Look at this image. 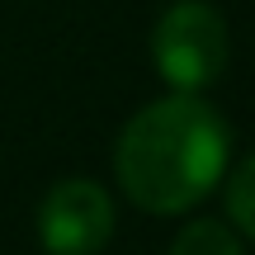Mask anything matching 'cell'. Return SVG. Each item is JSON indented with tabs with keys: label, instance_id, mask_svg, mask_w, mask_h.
Wrapping results in <instances>:
<instances>
[{
	"label": "cell",
	"instance_id": "3957f363",
	"mask_svg": "<svg viewBox=\"0 0 255 255\" xmlns=\"http://www.w3.org/2000/svg\"><path fill=\"white\" fill-rule=\"evenodd\" d=\"M114 237V199L104 184L71 175L57 180L38 203V241L47 255H95Z\"/></svg>",
	"mask_w": 255,
	"mask_h": 255
},
{
	"label": "cell",
	"instance_id": "5b68a950",
	"mask_svg": "<svg viewBox=\"0 0 255 255\" xmlns=\"http://www.w3.org/2000/svg\"><path fill=\"white\" fill-rule=\"evenodd\" d=\"M227 213H232V222L255 241V151L232 170V180H227Z\"/></svg>",
	"mask_w": 255,
	"mask_h": 255
},
{
	"label": "cell",
	"instance_id": "6da1fadb",
	"mask_svg": "<svg viewBox=\"0 0 255 255\" xmlns=\"http://www.w3.org/2000/svg\"><path fill=\"white\" fill-rule=\"evenodd\" d=\"M227 156L232 132L222 114L199 95L170 90L123 123L114 146V175L142 213L170 218L208 199L213 184L227 175Z\"/></svg>",
	"mask_w": 255,
	"mask_h": 255
},
{
	"label": "cell",
	"instance_id": "277c9868",
	"mask_svg": "<svg viewBox=\"0 0 255 255\" xmlns=\"http://www.w3.org/2000/svg\"><path fill=\"white\" fill-rule=\"evenodd\" d=\"M170 255H246V246L237 241V232L227 222L199 218L189 227H180V237L170 241Z\"/></svg>",
	"mask_w": 255,
	"mask_h": 255
},
{
	"label": "cell",
	"instance_id": "7a4b0ae2",
	"mask_svg": "<svg viewBox=\"0 0 255 255\" xmlns=\"http://www.w3.org/2000/svg\"><path fill=\"white\" fill-rule=\"evenodd\" d=\"M227 19L203 0H175L151 33V62L170 90L199 95L227 71Z\"/></svg>",
	"mask_w": 255,
	"mask_h": 255
}]
</instances>
